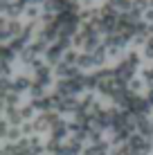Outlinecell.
I'll list each match as a JSON object with an SVG mask.
<instances>
[{"instance_id":"10","label":"cell","mask_w":153,"mask_h":155,"mask_svg":"<svg viewBox=\"0 0 153 155\" xmlns=\"http://www.w3.org/2000/svg\"><path fill=\"white\" fill-rule=\"evenodd\" d=\"M92 56H95V61H97V68H101L104 63H106V58H108V47L101 43V45L92 52Z\"/></svg>"},{"instance_id":"21","label":"cell","mask_w":153,"mask_h":155,"mask_svg":"<svg viewBox=\"0 0 153 155\" xmlns=\"http://www.w3.org/2000/svg\"><path fill=\"white\" fill-rule=\"evenodd\" d=\"M144 20H146L149 25H153V9H151V7L146 9V12H144Z\"/></svg>"},{"instance_id":"9","label":"cell","mask_w":153,"mask_h":155,"mask_svg":"<svg viewBox=\"0 0 153 155\" xmlns=\"http://www.w3.org/2000/svg\"><path fill=\"white\" fill-rule=\"evenodd\" d=\"M29 97L32 99H43V97H47V88H45L43 83L34 81V83H32V88H29Z\"/></svg>"},{"instance_id":"2","label":"cell","mask_w":153,"mask_h":155,"mask_svg":"<svg viewBox=\"0 0 153 155\" xmlns=\"http://www.w3.org/2000/svg\"><path fill=\"white\" fill-rule=\"evenodd\" d=\"M20 31H23V23L20 20H9L7 16L0 18V41H2V45L12 43L16 36H20Z\"/></svg>"},{"instance_id":"11","label":"cell","mask_w":153,"mask_h":155,"mask_svg":"<svg viewBox=\"0 0 153 155\" xmlns=\"http://www.w3.org/2000/svg\"><path fill=\"white\" fill-rule=\"evenodd\" d=\"M81 70H88V68H97V61H95L92 54H88V52H83L81 56H79V63H77Z\"/></svg>"},{"instance_id":"6","label":"cell","mask_w":153,"mask_h":155,"mask_svg":"<svg viewBox=\"0 0 153 155\" xmlns=\"http://www.w3.org/2000/svg\"><path fill=\"white\" fill-rule=\"evenodd\" d=\"M2 113H5V119H7L14 128H20L25 124L23 115H20V108H7V110H2Z\"/></svg>"},{"instance_id":"5","label":"cell","mask_w":153,"mask_h":155,"mask_svg":"<svg viewBox=\"0 0 153 155\" xmlns=\"http://www.w3.org/2000/svg\"><path fill=\"white\" fill-rule=\"evenodd\" d=\"M128 43H131V41L126 38L124 34H119V31H117V34H108V36H104V45H106V47H119V50H124Z\"/></svg>"},{"instance_id":"1","label":"cell","mask_w":153,"mask_h":155,"mask_svg":"<svg viewBox=\"0 0 153 155\" xmlns=\"http://www.w3.org/2000/svg\"><path fill=\"white\" fill-rule=\"evenodd\" d=\"M61 119H63V117L56 113V110H50V113H38V115H36V119H34V130H36V135H41V133H47V135H50V130L59 124Z\"/></svg>"},{"instance_id":"7","label":"cell","mask_w":153,"mask_h":155,"mask_svg":"<svg viewBox=\"0 0 153 155\" xmlns=\"http://www.w3.org/2000/svg\"><path fill=\"white\" fill-rule=\"evenodd\" d=\"M20 94L18 92H2V110H7V108H20Z\"/></svg>"},{"instance_id":"16","label":"cell","mask_w":153,"mask_h":155,"mask_svg":"<svg viewBox=\"0 0 153 155\" xmlns=\"http://www.w3.org/2000/svg\"><path fill=\"white\" fill-rule=\"evenodd\" d=\"M124 58H126V61H128V63H131L133 68H138V70H140V61H142L140 52H135V50H128V52L124 54Z\"/></svg>"},{"instance_id":"22","label":"cell","mask_w":153,"mask_h":155,"mask_svg":"<svg viewBox=\"0 0 153 155\" xmlns=\"http://www.w3.org/2000/svg\"><path fill=\"white\" fill-rule=\"evenodd\" d=\"M144 97H146V101H149V106L153 108V90H146V94H144Z\"/></svg>"},{"instance_id":"3","label":"cell","mask_w":153,"mask_h":155,"mask_svg":"<svg viewBox=\"0 0 153 155\" xmlns=\"http://www.w3.org/2000/svg\"><path fill=\"white\" fill-rule=\"evenodd\" d=\"M126 110H128L131 115H149L151 113V106H149V101H146V97H142V94H131V99H128V106H126Z\"/></svg>"},{"instance_id":"8","label":"cell","mask_w":153,"mask_h":155,"mask_svg":"<svg viewBox=\"0 0 153 155\" xmlns=\"http://www.w3.org/2000/svg\"><path fill=\"white\" fill-rule=\"evenodd\" d=\"M108 5L119 14H128L133 9V0H108Z\"/></svg>"},{"instance_id":"4","label":"cell","mask_w":153,"mask_h":155,"mask_svg":"<svg viewBox=\"0 0 153 155\" xmlns=\"http://www.w3.org/2000/svg\"><path fill=\"white\" fill-rule=\"evenodd\" d=\"M32 83H34V79L27 77V74H16L14 77V92H18V94H23V92H29V88H32Z\"/></svg>"},{"instance_id":"13","label":"cell","mask_w":153,"mask_h":155,"mask_svg":"<svg viewBox=\"0 0 153 155\" xmlns=\"http://www.w3.org/2000/svg\"><path fill=\"white\" fill-rule=\"evenodd\" d=\"M7 45H9V47H12V50L16 52V56H20V54H23V50L27 47V43H25L23 38H20V36H16V38H14L12 43H7Z\"/></svg>"},{"instance_id":"19","label":"cell","mask_w":153,"mask_h":155,"mask_svg":"<svg viewBox=\"0 0 153 155\" xmlns=\"http://www.w3.org/2000/svg\"><path fill=\"white\" fill-rule=\"evenodd\" d=\"M144 58L153 61V36H151L149 41H146V45H144Z\"/></svg>"},{"instance_id":"12","label":"cell","mask_w":153,"mask_h":155,"mask_svg":"<svg viewBox=\"0 0 153 155\" xmlns=\"http://www.w3.org/2000/svg\"><path fill=\"white\" fill-rule=\"evenodd\" d=\"M34 113H36V108H34L32 104H23V106H20V115H23L25 121H34V119H36Z\"/></svg>"},{"instance_id":"23","label":"cell","mask_w":153,"mask_h":155,"mask_svg":"<svg viewBox=\"0 0 153 155\" xmlns=\"http://www.w3.org/2000/svg\"><path fill=\"white\" fill-rule=\"evenodd\" d=\"M149 7H151V9H153V0H149Z\"/></svg>"},{"instance_id":"15","label":"cell","mask_w":153,"mask_h":155,"mask_svg":"<svg viewBox=\"0 0 153 155\" xmlns=\"http://www.w3.org/2000/svg\"><path fill=\"white\" fill-rule=\"evenodd\" d=\"M0 54H2V63H14V58H18V56H16V52H14L9 45H2V47H0Z\"/></svg>"},{"instance_id":"18","label":"cell","mask_w":153,"mask_h":155,"mask_svg":"<svg viewBox=\"0 0 153 155\" xmlns=\"http://www.w3.org/2000/svg\"><path fill=\"white\" fill-rule=\"evenodd\" d=\"M79 56H81V54H79L75 47H72V50H68V52H65L63 61H65V63H70V65H77V63H79Z\"/></svg>"},{"instance_id":"14","label":"cell","mask_w":153,"mask_h":155,"mask_svg":"<svg viewBox=\"0 0 153 155\" xmlns=\"http://www.w3.org/2000/svg\"><path fill=\"white\" fill-rule=\"evenodd\" d=\"M140 77L144 79V83H146V88L153 90V65H146L144 70L140 72Z\"/></svg>"},{"instance_id":"20","label":"cell","mask_w":153,"mask_h":155,"mask_svg":"<svg viewBox=\"0 0 153 155\" xmlns=\"http://www.w3.org/2000/svg\"><path fill=\"white\" fill-rule=\"evenodd\" d=\"M2 77H12V63H2Z\"/></svg>"},{"instance_id":"17","label":"cell","mask_w":153,"mask_h":155,"mask_svg":"<svg viewBox=\"0 0 153 155\" xmlns=\"http://www.w3.org/2000/svg\"><path fill=\"white\" fill-rule=\"evenodd\" d=\"M142 85H146L144 79H142V77H135V79H131V81H128V90H131V92H135V94H140V92H142Z\"/></svg>"}]
</instances>
